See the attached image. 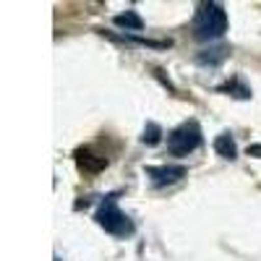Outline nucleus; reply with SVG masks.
I'll return each instance as SVG.
<instances>
[{
	"mask_svg": "<svg viewBox=\"0 0 261 261\" xmlns=\"http://www.w3.org/2000/svg\"><path fill=\"white\" fill-rule=\"evenodd\" d=\"M227 32V13L220 3H204L193 18V37L196 39H217Z\"/></svg>",
	"mask_w": 261,
	"mask_h": 261,
	"instance_id": "1",
	"label": "nucleus"
},
{
	"mask_svg": "<svg viewBox=\"0 0 261 261\" xmlns=\"http://www.w3.org/2000/svg\"><path fill=\"white\" fill-rule=\"evenodd\" d=\"M94 220H97V225L105 230V232H110V235H118V238H125V235H134V222L128 220V217L115 206V201L110 199V201H105L99 209H97V214H94Z\"/></svg>",
	"mask_w": 261,
	"mask_h": 261,
	"instance_id": "2",
	"label": "nucleus"
},
{
	"mask_svg": "<svg viewBox=\"0 0 261 261\" xmlns=\"http://www.w3.org/2000/svg\"><path fill=\"white\" fill-rule=\"evenodd\" d=\"M199 144H201V128H199L196 120H188V123L178 125L175 130H170V136H167V149L178 157L193 151Z\"/></svg>",
	"mask_w": 261,
	"mask_h": 261,
	"instance_id": "3",
	"label": "nucleus"
},
{
	"mask_svg": "<svg viewBox=\"0 0 261 261\" xmlns=\"http://www.w3.org/2000/svg\"><path fill=\"white\" fill-rule=\"evenodd\" d=\"M144 172L154 180L157 186H165V183H175L180 178H186V167L183 165H160V167H144Z\"/></svg>",
	"mask_w": 261,
	"mask_h": 261,
	"instance_id": "4",
	"label": "nucleus"
},
{
	"mask_svg": "<svg viewBox=\"0 0 261 261\" xmlns=\"http://www.w3.org/2000/svg\"><path fill=\"white\" fill-rule=\"evenodd\" d=\"M76 165L84 172H89V175H97V172H102L107 167V160L99 154H92L89 149H81V151H76Z\"/></svg>",
	"mask_w": 261,
	"mask_h": 261,
	"instance_id": "5",
	"label": "nucleus"
},
{
	"mask_svg": "<svg viewBox=\"0 0 261 261\" xmlns=\"http://www.w3.org/2000/svg\"><path fill=\"white\" fill-rule=\"evenodd\" d=\"M214 151L220 157H225V160H235L238 157V146H235V141H232L230 134H220V136L214 139Z\"/></svg>",
	"mask_w": 261,
	"mask_h": 261,
	"instance_id": "6",
	"label": "nucleus"
},
{
	"mask_svg": "<svg viewBox=\"0 0 261 261\" xmlns=\"http://www.w3.org/2000/svg\"><path fill=\"white\" fill-rule=\"evenodd\" d=\"M115 27H120V29H125V32H141V29H144V21H141L139 13L125 11V13L115 16Z\"/></svg>",
	"mask_w": 261,
	"mask_h": 261,
	"instance_id": "7",
	"label": "nucleus"
},
{
	"mask_svg": "<svg viewBox=\"0 0 261 261\" xmlns=\"http://www.w3.org/2000/svg\"><path fill=\"white\" fill-rule=\"evenodd\" d=\"M225 58H227V47H212V50H204L196 55V63L199 65H220Z\"/></svg>",
	"mask_w": 261,
	"mask_h": 261,
	"instance_id": "8",
	"label": "nucleus"
},
{
	"mask_svg": "<svg viewBox=\"0 0 261 261\" xmlns=\"http://www.w3.org/2000/svg\"><path fill=\"white\" fill-rule=\"evenodd\" d=\"M160 136H162V128H160L157 123H146V128H144V136H141V141H144V144H149V146H154V144L160 141Z\"/></svg>",
	"mask_w": 261,
	"mask_h": 261,
	"instance_id": "9",
	"label": "nucleus"
},
{
	"mask_svg": "<svg viewBox=\"0 0 261 261\" xmlns=\"http://www.w3.org/2000/svg\"><path fill=\"white\" fill-rule=\"evenodd\" d=\"M220 89H222V92H235V97H238V99H248V97H251V92L246 89V86H241L238 81H230V84L220 86Z\"/></svg>",
	"mask_w": 261,
	"mask_h": 261,
	"instance_id": "10",
	"label": "nucleus"
},
{
	"mask_svg": "<svg viewBox=\"0 0 261 261\" xmlns=\"http://www.w3.org/2000/svg\"><path fill=\"white\" fill-rule=\"evenodd\" d=\"M248 157H261V144H253V146H248Z\"/></svg>",
	"mask_w": 261,
	"mask_h": 261,
	"instance_id": "11",
	"label": "nucleus"
},
{
	"mask_svg": "<svg viewBox=\"0 0 261 261\" xmlns=\"http://www.w3.org/2000/svg\"><path fill=\"white\" fill-rule=\"evenodd\" d=\"M55 261H60V258H55Z\"/></svg>",
	"mask_w": 261,
	"mask_h": 261,
	"instance_id": "12",
	"label": "nucleus"
}]
</instances>
